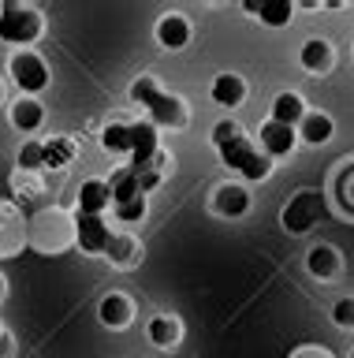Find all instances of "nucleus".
Segmentation results:
<instances>
[{
    "label": "nucleus",
    "mask_w": 354,
    "mask_h": 358,
    "mask_svg": "<svg viewBox=\"0 0 354 358\" xmlns=\"http://www.w3.org/2000/svg\"><path fill=\"white\" fill-rule=\"evenodd\" d=\"M0 101H4V83H0Z\"/></svg>",
    "instance_id": "33"
},
{
    "label": "nucleus",
    "mask_w": 354,
    "mask_h": 358,
    "mask_svg": "<svg viewBox=\"0 0 354 358\" xmlns=\"http://www.w3.org/2000/svg\"><path fill=\"white\" fill-rule=\"evenodd\" d=\"M0 295H4V276H0Z\"/></svg>",
    "instance_id": "32"
},
{
    "label": "nucleus",
    "mask_w": 354,
    "mask_h": 358,
    "mask_svg": "<svg viewBox=\"0 0 354 358\" xmlns=\"http://www.w3.org/2000/svg\"><path fill=\"white\" fill-rule=\"evenodd\" d=\"M75 246L82 254H108L112 228L105 224V217H75Z\"/></svg>",
    "instance_id": "8"
},
{
    "label": "nucleus",
    "mask_w": 354,
    "mask_h": 358,
    "mask_svg": "<svg viewBox=\"0 0 354 358\" xmlns=\"http://www.w3.org/2000/svg\"><path fill=\"white\" fill-rule=\"evenodd\" d=\"M108 257H112L116 268H131L138 257V243L135 235H112V246H108Z\"/></svg>",
    "instance_id": "25"
},
{
    "label": "nucleus",
    "mask_w": 354,
    "mask_h": 358,
    "mask_svg": "<svg viewBox=\"0 0 354 358\" xmlns=\"http://www.w3.org/2000/svg\"><path fill=\"white\" fill-rule=\"evenodd\" d=\"M306 268H309V276H314V280L339 276V254H336V246H328V243L314 246V250L306 254Z\"/></svg>",
    "instance_id": "21"
},
{
    "label": "nucleus",
    "mask_w": 354,
    "mask_h": 358,
    "mask_svg": "<svg viewBox=\"0 0 354 358\" xmlns=\"http://www.w3.org/2000/svg\"><path fill=\"white\" fill-rule=\"evenodd\" d=\"M8 71H12V83L19 86V97H38L52 78L45 60L34 49H15V56L8 60Z\"/></svg>",
    "instance_id": "6"
},
{
    "label": "nucleus",
    "mask_w": 354,
    "mask_h": 358,
    "mask_svg": "<svg viewBox=\"0 0 354 358\" xmlns=\"http://www.w3.org/2000/svg\"><path fill=\"white\" fill-rule=\"evenodd\" d=\"M347 358H354V347H351V355H347Z\"/></svg>",
    "instance_id": "34"
},
{
    "label": "nucleus",
    "mask_w": 354,
    "mask_h": 358,
    "mask_svg": "<svg viewBox=\"0 0 354 358\" xmlns=\"http://www.w3.org/2000/svg\"><path fill=\"white\" fill-rule=\"evenodd\" d=\"M216 157H220V164L231 168L235 176H242L246 183H261V179L272 176V161L261 153V145H253L246 138V134H239V138L216 145Z\"/></svg>",
    "instance_id": "2"
},
{
    "label": "nucleus",
    "mask_w": 354,
    "mask_h": 358,
    "mask_svg": "<svg viewBox=\"0 0 354 358\" xmlns=\"http://www.w3.org/2000/svg\"><path fill=\"white\" fill-rule=\"evenodd\" d=\"M101 150L108 157H131V123H108L101 131Z\"/></svg>",
    "instance_id": "24"
},
{
    "label": "nucleus",
    "mask_w": 354,
    "mask_h": 358,
    "mask_svg": "<svg viewBox=\"0 0 354 358\" xmlns=\"http://www.w3.org/2000/svg\"><path fill=\"white\" fill-rule=\"evenodd\" d=\"M27 239L38 246V250H60V246L75 243V220L68 217V213H38L34 220H30V231Z\"/></svg>",
    "instance_id": "5"
},
{
    "label": "nucleus",
    "mask_w": 354,
    "mask_h": 358,
    "mask_svg": "<svg viewBox=\"0 0 354 358\" xmlns=\"http://www.w3.org/2000/svg\"><path fill=\"white\" fill-rule=\"evenodd\" d=\"M250 15H258L265 27H287L295 15V0H261V4H242Z\"/></svg>",
    "instance_id": "22"
},
{
    "label": "nucleus",
    "mask_w": 354,
    "mask_h": 358,
    "mask_svg": "<svg viewBox=\"0 0 354 358\" xmlns=\"http://www.w3.org/2000/svg\"><path fill=\"white\" fill-rule=\"evenodd\" d=\"M191 38H194L191 19L179 15V11H168V15L157 19V45H161V49L179 52V49H186V45H191Z\"/></svg>",
    "instance_id": "10"
},
{
    "label": "nucleus",
    "mask_w": 354,
    "mask_h": 358,
    "mask_svg": "<svg viewBox=\"0 0 354 358\" xmlns=\"http://www.w3.org/2000/svg\"><path fill=\"white\" fill-rule=\"evenodd\" d=\"M41 34H45V22L34 8L15 4V0H4L0 4V41L15 45V49H30Z\"/></svg>",
    "instance_id": "3"
},
{
    "label": "nucleus",
    "mask_w": 354,
    "mask_h": 358,
    "mask_svg": "<svg viewBox=\"0 0 354 358\" xmlns=\"http://www.w3.org/2000/svg\"><path fill=\"white\" fill-rule=\"evenodd\" d=\"M213 209H216V217H228V220L242 217L250 209V190L242 183H220L213 190Z\"/></svg>",
    "instance_id": "16"
},
{
    "label": "nucleus",
    "mask_w": 354,
    "mask_h": 358,
    "mask_svg": "<svg viewBox=\"0 0 354 358\" xmlns=\"http://www.w3.org/2000/svg\"><path fill=\"white\" fill-rule=\"evenodd\" d=\"M23 224H19L15 209L8 206V201H0V254H12L19 250V243H23Z\"/></svg>",
    "instance_id": "23"
},
{
    "label": "nucleus",
    "mask_w": 354,
    "mask_h": 358,
    "mask_svg": "<svg viewBox=\"0 0 354 358\" xmlns=\"http://www.w3.org/2000/svg\"><path fill=\"white\" fill-rule=\"evenodd\" d=\"M258 142L269 161H283V157H291L298 150V127H283L276 120H265L258 127Z\"/></svg>",
    "instance_id": "7"
},
{
    "label": "nucleus",
    "mask_w": 354,
    "mask_h": 358,
    "mask_svg": "<svg viewBox=\"0 0 354 358\" xmlns=\"http://www.w3.org/2000/svg\"><path fill=\"white\" fill-rule=\"evenodd\" d=\"M209 101L220 108H228V112L239 108L242 101H246V78L235 75V71H220L213 78V86H209Z\"/></svg>",
    "instance_id": "12"
},
{
    "label": "nucleus",
    "mask_w": 354,
    "mask_h": 358,
    "mask_svg": "<svg viewBox=\"0 0 354 358\" xmlns=\"http://www.w3.org/2000/svg\"><path fill=\"white\" fill-rule=\"evenodd\" d=\"M291 358H332V355L325 351V347H298Z\"/></svg>",
    "instance_id": "31"
},
{
    "label": "nucleus",
    "mask_w": 354,
    "mask_h": 358,
    "mask_svg": "<svg viewBox=\"0 0 354 358\" xmlns=\"http://www.w3.org/2000/svg\"><path fill=\"white\" fill-rule=\"evenodd\" d=\"M320 220H325V198H320V190H298L280 213V224L287 235H306Z\"/></svg>",
    "instance_id": "4"
},
{
    "label": "nucleus",
    "mask_w": 354,
    "mask_h": 358,
    "mask_svg": "<svg viewBox=\"0 0 354 358\" xmlns=\"http://www.w3.org/2000/svg\"><path fill=\"white\" fill-rule=\"evenodd\" d=\"M131 97L149 112L153 127H172V131L186 127V105L175 94H164L161 83L153 75H138L135 83H131Z\"/></svg>",
    "instance_id": "1"
},
{
    "label": "nucleus",
    "mask_w": 354,
    "mask_h": 358,
    "mask_svg": "<svg viewBox=\"0 0 354 358\" xmlns=\"http://www.w3.org/2000/svg\"><path fill=\"white\" fill-rule=\"evenodd\" d=\"M298 64H302L309 75H328L332 67H336V49H332L328 38H306L302 49H298Z\"/></svg>",
    "instance_id": "13"
},
{
    "label": "nucleus",
    "mask_w": 354,
    "mask_h": 358,
    "mask_svg": "<svg viewBox=\"0 0 354 358\" xmlns=\"http://www.w3.org/2000/svg\"><path fill=\"white\" fill-rule=\"evenodd\" d=\"M108 190H112V206H124V201H135V198H142L138 168H135V164L112 168V179H108Z\"/></svg>",
    "instance_id": "19"
},
{
    "label": "nucleus",
    "mask_w": 354,
    "mask_h": 358,
    "mask_svg": "<svg viewBox=\"0 0 354 358\" xmlns=\"http://www.w3.org/2000/svg\"><path fill=\"white\" fill-rule=\"evenodd\" d=\"M75 157V142L71 138H49L45 142V168H64Z\"/></svg>",
    "instance_id": "27"
},
{
    "label": "nucleus",
    "mask_w": 354,
    "mask_h": 358,
    "mask_svg": "<svg viewBox=\"0 0 354 358\" xmlns=\"http://www.w3.org/2000/svg\"><path fill=\"white\" fill-rule=\"evenodd\" d=\"M306 116H309V108H306V97H302V94H295V90H283V94L272 97L269 120L283 123V127H298V123H302Z\"/></svg>",
    "instance_id": "17"
},
{
    "label": "nucleus",
    "mask_w": 354,
    "mask_h": 358,
    "mask_svg": "<svg viewBox=\"0 0 354 358\" xmlns=\"http://www.w3.org/2000/svg\"><path fill=\"white\" fill-rule=\"evenodd\" d=\"M239 134H242V131H239V123L228 116V120H220V123H216L209 138H213V145H224V142H231V138H239Z\"/></svg>",
    "instance_id": "30"
},
{
    "label": "nucleus",
    "mask_w": 354,
    "mask_h": 358,
    "mask_svg": "<svg viewBox=\"0 0 354 358\" xmlns=\"http://www.w3.org/2000/svg\"><path fill=\"white\" fill-rule=\"evenodd\" d=\"M75 209H79V217H105L112 209V190L105 179H86L75 194Z\"/></svg>",
    "instance_id": "11"
},
{
    "label": "nucleus",
    "mask_w": 354,
    "mask_h": 358,
    "mask_svg": "<svg viewBox=\"0 0 354 358\" xmlns=\"http://www.w3.org/2000/svg\"><path fill=\"white\" fill-rule=\"evenodd\" d=\"M112 213H116L119 224H142V220H146V213H149L146 194L135 198V201H124V206H112Z\"/></svg>",
    "instance_id": "28"
},
{
    "label": "nucleus",
    "mask_w": 354,
    "mask_h": 358,
    "mask_svg": "<svg viewBox=\"0 0 354 358\" xmlns=\"http://www.w3.org/2000/svg\"><path fill=\"white\" fill-rule=\"evenodd\" d=\"M8 120H12V127L19 134H38L41 131V123H45V105H41L38 97H19L12 101V108H8Z\"/></svg>",
    "instance_id": "15"
},
{
    "label": "nucleus",
    "mask_w": 354,
    "mask_h": 358,
    "mask_svg": "<svg viewBox=\"0 0 354 358\" xmlns=\"http://www.w3.org/2000/svg\"><path fill=\"white\" fill-rule=\"evenodd\" d=\"M332 134H336V120L328 112H309L298 123V142H306V145H325V142H332Z\"/></svg>",
    "instance_id": "20"
},
{
    "label": "nucleus",
    "mask_w": 354,
    "mask_h": 358,
    "mask_svg": "<svg viewBox=\"0 0 354 358\" xmlns=\"http://www.w3.org/2000/svg\"><path fill=\"white\" fill-rule=\"evenodd\" d=\"M161 157V134L157 127L146 120V123H131V164L135 168H146Z\"/></svg>",
    "instance_id": "9"
},
{
    "label": "nucleus",
    "mask_w": 354,
    "mask_h": 358,
    "mask_svg": "<svg viewBox=\"0 0 354 358\" xmlns=\"http://www.w3.org/2000/svg\"><path fill=\"white\" fill-rule=\"evenodd\" d=\"M146 336H149V343H153V347L168 351V347L179 343L183 324H179V317H172V313H153L149 324H146Z\"/></svg>",
    "instance_id": "18"
},
{
    "label": "nucleus",
    "mask_w": 354,
    "mask_h": 358,
    "mask_svg": "<svg viewBox=\"0 0 354 358\" xmlns=\"http://www.w3.org/2000/svg\"><path fill=\"white\" fill-rule=\"evenodd\" d=\"M332 324L354 332V295H343V299L332 302Z\"/></svg>",
    "instance_id": "29"
},
{
    "label": "nucleus",
    "mask_w": 354,
    "mask_h": 358,
    "mask_svg": "<svg viewBox=\"0 0 354 358\" xmlns=\"http://www.w3.org/2000/svg\"><path fill=\"white\" fill-rule=\"evenodd\" d=\"M97 317H101L105 329L124 332L131 324V317H135V306H131V299L124 295V291H108V295L97 302Z\"/></svg>",
    "instance_id": "14"
},
{
    "label": "nucleus",
    "mask_w": 354,
    "mask_h": 358,
    "mask_svg": "<svg viewBox=\"0 0 354 358\" xmlns=\"http://www.w3.org/2000/svg\"><path fill=\"white\" fill-rule=\"evenodd\" d=\"M15 164H19V172H41V168H45V142L30 138L23 150H19Z\"/></svg>",
    "instance_id": "26"
}]
</instances>
